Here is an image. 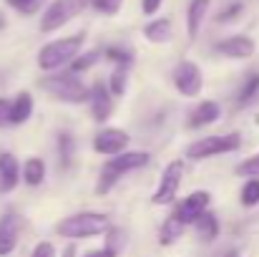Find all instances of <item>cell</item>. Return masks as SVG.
I'll list each match as a JSON object with an SVG mask.
<instances>
[{
	"mask_svg": "<svg viewBox=\"0 0 259 257\" xmlns=\"http://www.w3.org/2000/svg\"><path fill=\"white\" fill-rule=\"evenodd\" d=\"M239 202L244 207H257L259 204V179H247L239 194Z\"/></svg>",
	"mask_w": 259,
	"mask_h": 257,
	"instance_id": "cell-26",
	"label": "cell"
},
{
	"mask_svg": "<svg viewBox=\"0 0 259 257\" xmlns=\"http://www.w3.org/2000/svg\"><path fill=\"white\" fill-rule=\"evenodd\" d=\"M128 146V134L123 129H103L93 136V152L96 154H103V157H116V154H123Z\"/></svg>",
	"mask_w": 259,
	"mask_h": 257,
	"instance_id": "cell-10",
	"label": "cell"
},
{
	"mask_svg": "<svg viewBox=\"0 0 259 257\" xmlns=\"http://www.w3.org/2000/svg\"><path fill=\"white\" fill-rule=\"evenodd\" d=\"M144 38L149 43H169L174 38V23L169 18H156L144 28Z\"/></svg>",
	"mask_w": 259,
	"mask_h": 257,
	"instance_id": "cell-18",
	"label": "cell"
},
{
	"mask_svg": "<svg viewBox=\"0 0 259 257\" xmlns=\"http://www.w3.org/2000/svg\"><path fill=\"white\" fill-rule=\"evenodd\" d=\"M40 88L48 91L53 98L58 101H66V103H86L91 98V88L83 86V81L66 71V74H53V76H46L40 79Z\"/></svg>",
	"mask_w": 259,
	"mask_h": 257,
	"instance_id": "cell-4",
	"label": "cell"
},
{
	"mask_svg": "<svg viewBox=\"0 0 259 257\" xmlns=\"http://www.w3.org/2000/svg\"><path fill=\"white\" fill-rule=\"evenodd\" d=\"M244 13V3L242 0H232L227 8H222V13L217 15V23H232V20H237L239 15Z\"/></svg>",
	"mask_w": 259,
	"mask_h": 257,
	"instance_id": "cell-28",
	"label": "cell"
},
{
	"mask_svg": "<svg viewBox=\"0 0 259 257\" xmlns=\"http://www.w3.org/2000/svg\"><path fill=\"white\" fill-rule=\"evenodd\" d=\"M20 181V167L13 154H0V194L13 192Z\"/></svg>",
	"mask_w": 259,
	"mask_h": 257,
	"instance_id": "cell-16",
	"label": "cell"
},
{
	"mask_svg": "<svg viewBox=\"0 0 259 257\" xmlns=\"http://www.w3.org/2000/svg\"><path fill=\"white\" fill-rule=\"evenodd\" d=\"M73 149H76L73 136H71V134H61V136H58V154H61V159H63V162H71Z\"/></svg>",
	"mask_w": 259,
	"mask_h": 257,
	"instance_id": "cell-31",
	"label": "cell"
},
{
	"mask_svg": "<svg viewBox=\"0 0 259 257\" xmlns=\"http://www.w3.org/2000/svg\"><path fill=\"white\" fill-rule=\"evenodd\" d=\"M88 5V0H53L43 15H40V30L43 33H53L58 28H63L66 23H71L83 8Z\"/></svg>",
	"mask_w": 259,
	"mask_h": 257,
	"instance_id": "cell-6",
	"label": "cell"
},
{
	"mask_svg": "<svg viewBox=\"0 0 259 257\" xmlns=\"http://www.w3.org/2000/svg\"><path fill=\"white\" fill-rule=\"evenodd\" d=\"M108 230H111L108 217L101 212H78L56 225V232L68 240H88L96 235H106Z\"/></svg>",
	"mask_w": 259,
	"mask_h": 257,
	"instance_id": "cell-2",
	"label": "cell"
},
{
	"mask_svg": "<svg viewBox=\"0 0 259 257\" xmlns=\"http://www.w3.org/2000/svg\"><path fill=\"white\" fill-rule=\"evenodd\" d=\"M257 96H259V74H249V76L244 79V84L239 86V91H237V103H239V106H247V103H252Z\"/></svg>",
	"mask_w": 259,
	"mask_h": 257,
	"instance_id": "cell-22",
	"label": "cell"
},
{
	"mask_svg": "<svg viewBox=\"0 0 259 257\" xmlns=\"http://www.w3.org/2000/svg\"><path fill=\"white\" fill-rule=\"evenodd\" d=\"M214 51L219 53V56H224V58H234V61H244V58H252L254 56V51H257V43H254V38H249V35H229V38H224V41H219L217 46H214Z\"/></svg>",
	"mask_w": 259,
	"mask_h": 257,
	"instance_id": "cell-11",
	"label": "cell"
},
{
	"mask_svg": "<svg viewBox=\"0 0 259 257\" xmlns=\"http://www.w3.org/2000/svg\"><path fill=\"white\" fill-rule=\"evenodd\" d=\"M209 204H211V194L204 192V189H199V192H191L189 197H184V199L179 202V207L174 209V214H176L184 225H194V222L209 209Z\"/></svg>",
	"mask_w": 259,
	"mask_h": 257,
	"instance_id": "cell-9",
	"label": "cell"
},
{
	"mask_svg": "<svg viewBox=\"0 0 259 257\" xmlns=\"http://www.w3.org/2000/svg\"><path fill=\"white\" fill-rule=\"evenodd\" d=\"M123 0H91V8L101 15H116L121 10Z\"/></svg>",
	"mask_w": 259,
	"mask_h": 257,
	"instance_id": "cell-30",
	"label": "cell"
},
{
	"mask_svg": "<svg viewBox=\"0 0 259 257\" xmlns=\"http://www.w3.org/2000/svg\"><path fill=\"white\" fill-rule=\"evenodd\" d=\"M103 58L106 61H113L116 66H131V61H134V56H131V51H123V48H116V46H111V48H103Z\"/></svg>",
	"mask_w": 259,
	"mask_h": 257,
	"instance_id": "cell-27",
	"label": "cell"
},
{
	"mask_svg": "<svg viewBox=\"0 0 259 257\" xmlns=\"http://www.w3.org/2000/svg\"><path fill=\"white\" fill-rule=\"evenodd\" d=\"M101 58H103V51H101V48L86 51L83 56L78 53V56H76V58L71 61V74H76V76H78V74H83V71H88L91 66H96V63H98Z\"/></svg>",
	"mask_w": 259,
	"mask_h": 257,
	"instance_id": "cell-23",
	"label": "cell"
},
{
	"mask_svg": "<svg viewBox=\"0 0 259 257\" xmlns=\"http://www.w3.org/2000/svg\"><path fill=\"white\" fill-rule=\"evenodd\" d=\"M209 5H211V0H189V5H186V33H189L191 41L199 35L204 18L209 13Z\"/></svg>",
	"mask_w": 259,
	"mask_h": 257,
	"instance_id": "cell-15",
	"label": "cell"
},
{
	"mask_svg": "<svg viewBox=\"0 0 259 257\" xmlns=\"http://www.w3.org/2000/svg\"><path fill=\"white\" fill-rule=\"evenodd\" d=\"M242 146L239 134H219V136H204L194 144L186 146V159L191 162H201V159H211V157H222L229 152H237Z\"/></svg>",
	"mask_w": 259,
	"mask_h": 257,
	"instance_id": "cell-5",
	"label": "cell"
},
{
	"mask_svg": "<svg viewBox=\"0 0 259 257\" xmlns=\"http://www.w3.org/2000/svg\"><path fill=\"white\" fill-rule=\"evenodd\" d=\"M146 164H149V154H146V152H123V154L111 157V159L103 164V169H101V179H98V184H96V192H98V194L111 192V187H113L123 174L141 169V167H146Z\"/></svg>",
	"mask_w": 259,
	"mask_h": 257,
	"instance_id": "cell-3",
	"label": "cell"
},
{
	"mask_svg": "<svg viewBox=\"0 0 259 257\" xmlns=\"http://www.w3.org/2000/svg\"><path fill=\"white\" fill-rule=\"evenodd\" d=\"M83 43H86L83 33H73V35H66V38L46 43L38 51V68L40 71H58L63 66H71V61L81 53Z\"/></svg>",
	"mask_w": 259,
	"mask_h": 257,
	"instance_id": "cell-1",
	"label": "cell"
},
{
	"mask_svg": "<svg viewBox=\"0 0 259 257\" xmlns=\"http://www.w3.org/2000/svg\"><path fill=\"white\" fill-rule=\"evenodd\" d=\"M106 235H108V237H106V247H108V250H113V252L118 255V252H121V247L126 245V235H123L121 230H113V227H111Z\"/></svg>",
	"mask_w": 259,
	"mask_h": 257,
	"instance_id": "cell-32",
	"label": "cell"
},
{
	"mask_svg": "<svg viewBox=\"0 0 259 257\" xmlns=\"http://www.w3.org/2000/svg\"><path fill=\"white\" fill-rule=\"evenodd\" d=\"M18 235H20V219L8 212L0 217V257H8L18 247Z\"/></svg>",
	"mask_w": 259,
	"mask_h": 257,
	"instance_id": "cell-13",
	"label": "cell"
},
{
	"mask_svg": "<svg viewBox=\"0 0 259 257\" xmlns=\"http://www.w3.org/2000/svg\"><path fill=\"white\" fill-rule=\"evenodd\" d=\"M8 8H13L18 15H35L46 5V0H5Z\"/></svg>",
	"mask_w": 259,
	"mask_h": 257,
	"instance_id": "cell-25",
	"label": "cell"
},
{
	"mask_svg": "<svg viewBox=\"0 0 259 257\" xmlns=\"http://www.w3.org/2000/svg\"><path fill=\"white\" fill-rule=\"evenodd\" d=\"M83 257H116V252H113V250H108V247L103 245L101 250H91V252H86Z\"/></svg>",
	"mask_w": 259,
	"mask_h": 257,
	"instance_id": "cell-36",
	"label": "cell"
},
{
	"mask_svg": "<svg viewBox=\"0 0 259 257\" xmlns=\"http://www.w3.org/2000/svg\"><path fill=\"white\" fill-rule=\"evenodd\" d=\"M219 116H222V108H219L217 101H201V103L189 114L186 126H189V129H204V126L219 121Z\"/></svg>",
	"mask_w": 259,
	"mask_h": 257,
	"instance_id": "cell-14",
	"label": "cell"
},
{
	"mask_svg": "<svg viewBox=\"0 0 259 257\" xmlns=\"http://www.w3.org/2000/svg\"><path fill=\"white\" fill-rule=\"evenodd\" d=\"M126 86H128L126 66H116V68H113V74H111V79H108V91H111V96H123Z\"/></svg>",
	"mask_w": 259,
	"mask_h": 257,
	"instance_id": "cell-24",
	"label": "cell"
},
{
	"mask_svg": "<svg viewBox=\"0 0 259 257\" xmlns=\"http://www.w3.org/2000/svg\"><path fill=\"white\" fill-rule=\"evenodd\" d=\"M88 103H91V116H93V121H106L108 116H111V111H113V96H111V91H108V86L103 84V81H96V84L91 86V98H88Z\"/></svg>",
	"mask_w": 259,
	"mask_h": 257,
	"instance_id": "cell-12",
	"label": "cell"
},
{
	"mask_svg": "<svg viewBox=\"0 0 259 257\" xmlns=\"http://www.w3.org/2000/svg\"><path fill=\"white\" fill-rule=\"evenodd\" d=\"M217 257H239V252L232 247V250H227V252H222V255H217Z\"/></svg>",
	"mask_w": 259,
	"mask_h": 257,
	"instance_id": "cell-38",
	"label": "cell"
},
{
	"mask_svg": "<svg viewBox=\"0 0 259 257\" xmlns=\"http://www.w3.org/2000/svg\"><path fill=\"white\" fill-rule=\"evenodd\" d=\"M30 257H56V247L51 242H38L33 247V255Z\"/></svg>",
	"mask_w": 259,
	"mask_h": 257,
	"instance_id": "cell-33",
	"label": "cell"
},
{
	"mask_svg": "<svg viewBox=\"0 0 259 257\" xmlns=\"http://www.w3.org/2000/svg\"><path fill=\"white\" fill-rule=\"evenodd\" d=\"M161 5H164V0H141V10H144V15H156Z\"/></svg>",
	"mask_w": 259,
	"mask_h": 257,
	"instance_id": "cell-34",
	"label": "cell"
},
{
	"mask_svg": "<svg viewBox=\"0 0 259 257\" xmlns=\"http://www.w3.org/2000/svg\"><path fill=\"white\" fill-rule=\"evenodd\" d=\"M234 171L239 174V176H249V179H259V152L254 157H249V159H244V162H239Z\"/></svg>",
	"mask_w": 259,
	"mask_h": 257,
	"instance_id": "cell-29",
	"label": "cell"
},
{
	"mask_svg": "<svg viewBox=\"0 0 259 257\" xmlns=\"http://www.w3.org/2000/svg\"><path fill=\"white\" fill-rule=\"evenodd\" d=\"M194 230H196V237H199L201 242H214V240L219 237V219H217V214L206 209V212L194 222Z\"/></svg>",
	"mask_w": 259,
	"mask_h": 257,
	"instance_id": "cell-19",
	"label": "cell"
},
{
	"mask_svg": "<svg viewBox=\"0 0 259 257\" xmlns=\"http://www.w3.org/2000/svg\"><path fill=\"white\" fill-rule=\"evenodd\" d=\"M10 124V101L8 98H0V129Z\"/></svg>",
	"mask_w": 259,
	"mask_h": 257,
	"instance_id": "cell-35",
	"label": "cell"
},
{
	"mask_svg": "<svg viewBox=\"0 0 259 257\" xmlns=\"http://www.w3.org/2000/svg\"><path fill=\"white\" fill-rule=\"evenodd\" d=\"M63 257H76V245H68V247L63 250Z\"/></svg>",
	"mask_w": 259,
	"mask_h": 257,
	"instance_id": "cell-37",
	"label": "cell"
},
{
	"mask_svg": "<svg viewBox=\"0 0 259 257\" xmlns=\"http://www.w3.org/2000/svg\"><path fill=\"white\" fill-rule=\"evenodd\" d=\"M174 86L181 96L186 98H194L201 93V86H204V79H201V68L194 63V61H179L176 68H174Z\"/></svg>",
	"mask_w": 259,
	"mask_h": 257,
	"instance_id": "cell-8",
	"label": "cell"
},
{
	"mask_svg": "<svg viewBox=\"0 0 259 257\" xmlns=\"http://www.w3.org/2000/svg\"><path fill=\"white\" fill-rule=\"evenodd\" d=\"M181 179H184V162H181V159H174L171 164L164 169V174H161V181H159V187H156L151 202H154L156 207L171 204L174 199H176V194H179Z\"/></svg>",
	"mask_w": 259,
	"mask_h": 257,
	"instance_id": "cell-7",
	"label": "cell"
},
{
	"mask_svg": "<svg viewBox=\"0 0 259 257\" xmlns=\"http://www.w3.org/2000/svg\"><path fill=\"white\" fill-rule=\"evenodd\" d=\"M30 116H33V96H30L28 91L15 93V98L10 101V124L20 126V124H25Z\"/></svg>",
	"mask_w": 259,
	"mask_h": 257,
	"instance_id": "cell-17",
	"label": "cell"
},
{
	"mask_svg": "<svg viewBox=\"0 0 259 257\" xmlns=\"http://www.w3.org/2000/svg\"><path fill=\"white\" fill-rule=\"evenodd\" d=\"M0 28H5V18H3V13H0Z\"/></svg>",
	"mask_w": 259,
	"mask_h": 257,
	"instance_id": "cell-39",
	"label": "cell"
},
{
	"mask_svg": "<svg viewBox=\"0 0 259 257\" xmlns=\"http://www.w3.org/2000/svg\"><path fill=\"white\" fill-rule=\"evenodd\" d=\"M184 230H186V225H184L176 214H169V217L164 219L161 230H159V242H161V245H174L179 237H184Z\"/></svg>",
	"mask_w": 259,
	"mask_h": 257,
	"instance_id": "cell-20",
	"label": "cell"
},
{
	"mask_svg": "<svg viewBox=\"0 0 259 257\" xmlns=\"http://www.w3.org/2000/svg\"><path fill=\"white\" fill-rule=\"evenodd\" d=\"M43 179H46V162L38 159V157L25 159V164H23V181L28 187H38V184H43Z\"/></svg>",
	"mask_w": 259,
	"mask_h": 257,
	"instance_id": "cell-21",
	"label": "cell"
}]
</instances>
